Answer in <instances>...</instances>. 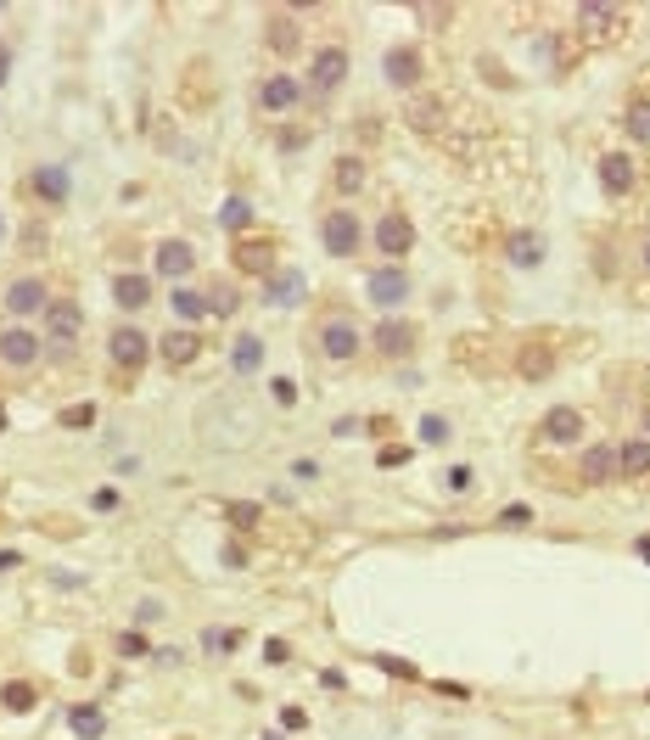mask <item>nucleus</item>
<instances>
[{"mask_svg": "<svg viewBox=\"0 0 650 740\" xmlns=\"http://www.w3.org/2000/svg\"><path fill=\"white\" fill-rule=\"evenodd\" d=\"M415 17H426V23H443V17H449V6H415Z\"/></svg>", "mask_w": 650, "mask_h": 740, "instance_id": "48", "label": "nucleus"}, {"mask_svg": "<svg viewBox=\"0 0 650 740\" xmlns=\"http://www.w3.org/2000/svg\"><path fill=\"white\" fill-rule=\"evenodd\" d=\"M617 477H628V483L650 477V438H628V443H617Z\"/></svg>", "mask_w": 650, "mask_h": 740, "instance_id": "20", "label": "nucleus"}, {"mask_svg": "<svg viewBox=\"0 0 650 740\" xmlns=\"http://www.w3.org/2000/svg\"><path fill=\"white\" fill-rule=\"evenodd\" d=\"M12 79V51H6V40H0V85Z\"/></svg>", "mask_w": 650, "mask_h": 740, "instance_id": "51", "label": "nucleus"}, {"mask_svg": "<svg viewBox=\"0 0 650 740\" xmlns=\"http://www.w3.org/2000/svg\"><path fill=\"white\" fill-rule=\"evenodd\" d=\"M40 354H45V342L34 337L29 326H12L6 337H0V365H12V370H29V365H40Z\"/></svg>", "mask_w": 650, "mask_h": 740, "instance_id": "9", "label": "nucleus"}, {"mask_svg": "<svg viewBox=\"0 0 650 740\" xmlns=\"http://www.w3.org/2000/svg\"><path fill=\"white\" fill-rule=\"evenodd\" d=\"M68 724H73V735H79V740H101V735H107V712L85 701V707L68 712Z\"/></svg>", "mask_w": 650, "mask_h": 740, "instance_id": "29", "label": "nucleus"}, {"mask_svg": "<svg viewBox=\"0 0 650 740\" xmlns=\"http://www.w3.org/2000/svg\"><path fill=\"white\" fill-rule=\"evenodd\" d=\"M382 668H387V673H398V679H415L410 662H393V656H382Z\"/></svg>", "mask_w": 650, "mask_h": 740, "instance_id": "49", "label": "nucleus"}, {"mask_svg": "<svg viewBox=\"0 0 650 740\" xmlns=\"http://www.w3.org/2000/svg\"><path fill=\"white\" fill-rule=\"evenodd\" d=\"M219 225H225L230 236H236V230H247V225H253V202H241V197H230L225 208H219Z\"/></svg>", "mask_w": 650, "mask_h": 740, "instance_id": "33", "label": "nucleus"}, {"mask_svg": "<svg viewBox=\"0 0 650 740\" xmlns=\"http://www.w3.org/2000/svg\"><path fill=\"white\" fill-rule=\"evenodd\" d=\"M107 354H113L118 370H141L146 359H152V337H146L141 326H118L113 337H107Z\"/></svg>", "mask_w": 650, "mask_h": 740, "instance_id": "3", "label": "nucleus"}, {"mask_svg": "<svg viewBox=\"0 0 650 740\" xmlns=\"http://www.w3.org/2000/svg\"><path fill=\"white\" fill-rule=\"evenodd\" d=\"M230 258H236V275H275V258H281V247L269 242V236H247V242L230 247Z\"/></svg>", "mask_w": 650, "mask_h": 740, "instance_id": "4", "label": "nucleus"}, {"mask_svg": "<svg viewBox=\"0 0 650 740\" xmlns=\"http://www.w3.org/2000/svg\"><path fill=\"white\" fill-rule=\"evenodd\" d=\"M421 443H449V421H443V415H426V421H421Z\"/></svg>", "mask_w": 650, "mask_h": 740, "instance_id": "40", "label": "nucleus"}, {"mask_svg": "<svg viewBox=\"0 0 650 740\" xmlns=\"http://www.w3.org/2000/svg\"><path fill=\"white\" fill-rule=\"evenodd\" d=\"M45 331H51V342H73L85 331V309L73 298H51L45 303Z\"/></svg>", "mask_w": 650, "mask_h": 740, "instance_id": "10", "label": "nucleus"}, {"mask_svg": "<svg viewBox=\"0 0 650 740\" xmlns=\"http://www.w3.org/2000/svg\"><path fill=\"white\" fill-rule=\"evenodd\" d=\"M269 309H297L303 303V275L297 270H281V275H269Z\"/></svg>", "mask_w": 650, "mask_h": 740, "instance_id": "25", "label": "nucleus"}, {"mask_svg": "<svg viewBox=\"0 0 650 740\" xmlns=\"http://www.w3.org/2000/svg\"><path fill=\"white\" fill-rule=\"evenodd\" d=\"M90 421H96V404H68V410L57 415V427H68V432H85Z\"/></svg>", "mask_w": 650, "mask_h": 740, "instance_id": "37", "label": "nucleus"}, {"mask_svg": "<svg viewBox=\"0 0 650 740\" xmlns=\"http://www.w3.org/2000/svg\"><path fill=\"white\" fill-rule=\"evenodd\" d=\"M208 292H213V298H208V314H230V309H236V292H230L225 281H219V286H208Z\"/></svg>", "mask_w": 650, "mask_h": 740, "instance_id": "39", "label": "nucleus"}, {"mask_svg": "<svg viewBox=\"0 0 650 740\" xmlns=\"http://www.w3.org/2000/svg\"><path fill=\"white\" fill-rule=\"evenodd\" d=\"M342 79H348V51H342V45L314 51V68H309V90H314V96H331Z\"/></svg>", "mask_w": 650, "mask_h": 740, "instance_id": "7", "label": "nucleus"}, {"mask_svg": "<svg viewBox=\"0 0 650 740\" xmlns=\"http://www.w3.org/2000/svg\"><path fill=\"white\" fill-rule=\"evenodd\" d=\"M639 421H645V427H650V410H645V415H639Z\"/></svg>", "mask_w": 650, "mask_h": 740, "instance_id": "55", "label": "nucleus"}, {"mask_svg": "<svg viewBox=\"0 0 650 740\" xmlns=\"http://www.w3.org/2000/svg\"><path fill=\"white\" fill-rule=\"evenodd\" d=\"M0 12H6V6H0Z\"/></svg>", "mask_w": 650, "mask_h": 740, "instance_id": "58", "label": "nucleus"}, {"mask_svg": "<svg viewBox=\"0 0 650 740\" xmlns=\"http://www.w3.org/2000/svg\"><path fill=\"white\" fill-rule=\"evenodd\" d=\"M264 662H275V668L292 662V645H286V640H264Z\"/></svg>", "mask_w": 650, "mask_h": 740, "instance_id": "42", "label": "nucleus"}, {"mask_svg": "<svg viewBox=\"0 0 650 740\" xmlns=\"http://www.w3.org/2000/svg\"><path fill=\"white\" fill-rule=\"evenodd\" d=\"M639 555H645V561H650V533H645V539H639Z\"/></svg>", "mask_w": 650, "mask_h": 740, "instance_id": "53", "label": "nucleus"}, {"mask_svg": "<svg viewBox=\"0 0 650 740\" xmlns=\"http://www.w3.org/2000/svg\"><path fill=\"white\" fill-rule=\"evenodd\" d=\"M90 505H96V511H118V494H113V488H96V494H90Z\"/></svg>", "mask_w": 650, "mask_h": 740, "instance_id": "46", "label": "nucleus"}, {"mask_svg": "<svg viewBox=\"0 0 650 740\" xmlns=\"http://www.w3.org/2000/svg\"><path fill=\"white\" fill-rule=\"evenodd\" d=\"M555 370V342L550 337H522V348H516V376L522 382H550Z\"/></svg>", "mask_w": 650, "mask_h": 740, "instance_id": "6", "label": "nucleus"}, {"mask_svg": "<svg viewBox=\"0 0 650 740\" xmlns=\"http://www.w3.org/2000/svg\"><path fill=\"white\" fill-rule=\"evenodd\" d=\"M404 460H410V449H398V443H387V449H382V466H404Z\"/></svg>", "mask_w": 650, "mask_h": 740, "instance_id": "47", "label": "nucleus"}, {"mask_svg": "<svg viewBox=\"0 0 650 740\" xmlns=\"http://www.w3.org/2000/svg\"><path fill=\"white\" fill-rule=\"evenodd\" d=\"M169 303H174V314H180V320H191V326H197L202 314H208V298H202V292H191V286H180Z\"/></svg>", "mask_w": 650, "mask_h": 740, "instance_id": "31", "label": "nucleus"}, {"mask_svg": "<svg viewBox=\"0 0 650 740\" xmlns=\"http://www.w3.org/2000/svg\"><path fill=\"white\" fill-rule=\"evenodd\" d=\"M297 96H303V85H297L292 73H269L264 85H258V107L264 113H292Z\"/></svg>", "mask_w": 650, "mask_h": 740, "instance_id": "13", "label": "nucleus"}, {"mask_svg": "<svg viewBox=\"0 0 650 740\" xmlns=\"http://www.w3.org/2000/svg\"><path fill=\"white\" fill-rule=\"evenodd\" d=\"M639 180V163L628 152H600V185H606L611 197H628Z\"/></svg>", "mask_w": 650, "mask_h": 740, "instance_id": "11", "label": "nucleus"}, {"mask_svg": "<svg viewBox=\"0 0 650 740\" xmlns=\"http://www.w3.org/2000/svg\"><path fill=\"white\" fill-rule=\"evenodd\" d=\"M583 483H617V443H594L583 449Z\"/></svg>", "mask_w": 650, "mask_h": 740, "instance_id": "18", "label": "nucleus"}, {"mask_svg": "<svg viewBox=\"0 0 650 740\" xmlns=\"http://www.w3.org/2000/svg\"><path fill=\"white\" fill-rule=\"evenodd\" d=\"M29 191L40 202H57V208H62V202H68V191H73V180H68V169H51V163H45V169L29 174Z\"/></svg>", "mask_w": 650, "mask_h": 740, "instance_id": "19", "label": "nucleus"}, {"mask_svg": "<svg viewBox=\"0 0 650 740\" xmlns=\"http://www.w3.org/2000/svg\"><path fill=\"white\" fill-rule=\"evenodd\" d=\"M376 247H382L387 258H404L415 247V225L404 214H382L376 219Z\"/></svg>", "mask_w": 650, "mask_h": 740, "instance_id": "14", "label": "nucleus"}, {"mask_svg": "<svg viewBox=\"0 0 650 740\" xmlns=\"http://www.w3.org/2000/svg\"><path fill=\"white\" fill-rule=\"evenodd\" d=\"M404 118H410V129H421V135H438V129H443V101L421 90V96H410Z\"/></svg>", "mask_w": 650, "mask_h": 740, "instance_id": "22", "label": "nucleus"}, {"mask_svg": "<svg viewBox=\"0 0 650 740\" xmlns=\"http://www.w3.org/2000/svg\"><path fill=\"white\" fill-rule=\"evenodd\" d=\"M0 701H6V712H29L34 707V684L29 679H12L6 690H0Z\"/></svg>", "mask_w": 650, "mask_h": 740, "instance_id": "36", "label": "nucleus"}, {"mask_svg": "<svg viewBox=\"0 0 650 740\" xmlns=\"http://www.w3.org/2000/svg\"><path fill=\"white\" fill-rule=\"evenodd\" d=\"M45 281H34V275H23V281L6 286V314H45Z\"/></svg>", "mask_w": 650, "mask_h": 740, "instance_id": "17", "label": "nucleus"}, {"mask_svg": "<svg viewBox=\"0 0 650 740\" xmlns=\"http://www.w3.org/2000/svg\"><path fill=\"white\" fill-rule=\"evenodd\" d=\"M415 342H421V331H415L410 320H382V326L370 331V348H376L382 359H410Z\"/></svg>", "mask_w": 650, "mask_h": 740, "instance_id": "5", "label": "nucleus"}, {"mask_svg": "<svg viewBox=\"0 0 650 740\" xmlns=\"http://www.w3.org/2000/svg\"><path fill=\"white\" fill-rule=\"evenodd\" d=\"M202 645H208L213 656H230V651H241V628H208Z\"/></svg>", "mask_w": 650, "mask_h": 740, "instance_id": "35", "label": "nucleus"}, {"mask_svg": "<svg viewBox=\"0 0 650 740\" xmlns=\"http://www.w3.org/2000/svg\"><path fill=\"white\" fill-rule=\"evenodd\" d=\"M578 23H583L589 40H594V34H617L622 29V6H594V0H589V6H578Z\"/></svg>", "mask_w": 650, "mask_h": 740, "instance_id": "27", "label": "nucleus"}, {"mask_svg": "<svg viewBox=\"0 0 650 740\" xmlns=\"http://www.w3.org/2000/svg\"><path fill=\"white\" fill-rule=\"evenodd\" d=\"M258 365H264V337L241 331V337L230 342V370H236V376H253Z\"/></svg>", "mask_w": 650, "mask_h": 740, "instance_id": "24", "label": "nucleus"}, {"mask_svg": "<svg viewBox=\"0 0 650 740\" xmlns=\"http://www.w3.org/2000/svg\"><path fill=\"white\" fill-rule=\"evenodd\" d=\"M499 522H505V527H527V522H533V505H505Z\"/></svg>", "mask_w": 650, "mask_h": 740, "instance_id": "41", "label": "nucleus"}, {"mask_svg": "<svg viewBox=\"0 0 650 740\" xmlns=\"http://www.w3.org/2000/svg\"><path fill=\"white\" fill-rule=\"evenodd\" d=\"M157 354H163V365L169 370H185V365H197V354H202V337L197 331H163V342H157Z\"/></svg>", "mask_w": 650, "mask_h": 740, "instance_id": "15", "label": "nucleus"}, {"mask_svg": "<svg viewBox=\"0 0 650 740\" xmlns=\"http://www.w3.org/2000/svg\"><path fill=\"white\" fill-rule=\"evenodd\" d=\"M281 724H286V729H303L309 718H303V707H286V712H281Z\"/></svg>", "mask_w": 650, "mask_h": 740, "instance_id": "50", "label": "nucleus"}, {"mask_svg": "<svg viewBox=\"0 0 650 740\" xmlns=\"http://www.w3.org/2000/svg\"><path fill=\"white\" fill-rule=\"evenodd\" d=\"M320 242H325V253H331V258H354L359 242H365V225H359L348 208H331V214L320 219Z\"/></svg>", "mask_w": 650, "mask_h": 740, "instance_id": "1", "label": "nucleus"}, {"mask_svg": "<svg viewBox=\"0 0 650 740\" xmlns=\"http://www.w3.org/2000/svg\"><path fill=\"white\" fill-rule=\"evenodd\" d=\"M269 393H275V404H281V410H286V404H297V387L286 382V376H281V382H269Z\"/></svg>", "mask_w": 650, "mask_h": 740, "instance_id": "44", "label": "nucleus"}, {"mask_svg": "<svg viewBox=\"0 0 650 740\" xmlns=\"http://www.w3.org/2000/svg\"><path fill=\"white\" fill-rule=\"evenodd\" d=\"M359 342H365V337H359V326L348 320V314H331V320H320V354H325V359H337V365H342V359L359 354Z\"/></svg>", "mask_w": 650, "mask_h": 740, "instance_id": "2", "label": "nucleus"}, {"mask_svg": "<svg viewBox=\"0 0 650 740\" xmlns=\"http://www.w3.org/2000/svg\"><path fill=\"white\" fill-rule=\"evenodd\" d=\"M264 45L275 51V57H292V51H297V17H292V12H275V17H269Z\"/></svg>", "mask_w": 650, "mask_h": 740, "instance_id": "26", "label": "nucleus"}, {"mask_svg": "<svg viewBox=\"0 0 650 740\" xmlns=\"http://www.w3.org/2000/svg\"><path fill=\"white\" fill-rule=\"evenodd\" d=\"M443 483H449L454 494H466V488H471V466H449V477H443Z\"/></svg>", "mask_w": 650, "mask_h": 740, "instance_id": "43", "label": "nucleus"}, {"mask_svg": "<svg viewBox=\"0 0 650 740\" xmlns=\"http://www.w3.org/2000/svg\"><path fill=\"white\" fill-rule=\"evenodd\" d=\"M538 438H544V443H578V438H583V410H572V404H555V410L538 421Z\"/></svg>", "mask_w": 650, "mask_h": 740, "instance_id": "12", "label": "nucleus"}, {"mask_svg": "<svg viewBox=\"0 0 650 740\" xmlns=\"http://www.w3.org/2000/svg\"><path fill=\"white\" fill-rule=\"evenodd\" d=\"M365 292H370V303H382V309H398V303L410 298L415 286H410V275L398 270V264H387V270H370V275H365Z\"/></svg>", "mask_w": 650, "mask_h": 740, "instance_id": "8", "label": "nucleus"}, {"mask_svg": "<svg viewBox=\"0 0 650 740\" xmlns=\"http://www.w3.org/2000/svg\"><path fill=\"white\" fill-rule=\"evenodd\" d=\"M382 68H387V85L415 90V79H421V51H415V45H393Z\"/></svg>", "mask_w": 650, "mask_h": 740, "instance_id": "16", "label": "nucleus"}, {"mask_svg": "<svg viewBox=\"0 0 650 740\" xmlns=\"http://www.w3.org/2000/svg\"><path fill=\"white\" fill-rule=\"evenodd\" d=\"M264 740H281V735H264Z\"/></svg>", "mask_w": 650, "mask_h": 740, "instance_id": "56", "label": "nucleus"}, {"mask_svg": "<svg viewBox=\"0 0 650 740\" xmlns=\"http://www.w3.org/2000/svg\"><path fill=\"white\" fill-rule=\"evenodd\" d=\"M17 561H23V555H17V550H0V572H12Z\"/></svg>", "mask_w": 650, "mask_h": 740, "instance_id": "52", "label": "nucleus"}, {"mask_svg": "<svg viewBox=\"0 0 650 740\" xmlns=\"http://www.w3.org/2000/svg\"><path fill=\"white\" fill-rule=\"evenodd\" d=\"M505 258L516 264V270H538V264H544V242H538L533 230H510V236H505Z\"/></svg>", "mask_w": 650, "mask_h": 740, "instance_id": "21", "label": "nucleus"}, {"mask_svg": "<svg viewBox=\"0 0 650 740\" xmlns=\"http://www.w3.org/2000/svg\"><path fill=\"white\" fill-rule=\"evenodd\" d=\"M365 180H370V169H365V157H337V191H365Z\"/></svg>", "mask_w": 650, "mask_h": 740, "instance_id": "30", "label": "nucleus"}, {"mask_svg": "<svg viewBox=\"0 0 650 740\" xmlns=\"http://www.w3.org/2000/svg\"><path fill=\"white\" fill-rule=\"evenodd\" d=\"M225 516H230V527H241V533H253V527L264 522V511H258L253 499H236V505H225Z\"/></svg>", "mask_w": 650, "mask_h": 740, "instance_id": "34", "label": "nucleus"}, {"mask_svg": "<svg viewBox=\"0 0 650 740\" xmlns=\"http://www.w3.org/2000/svg\"><path fill=\"white\" fill-rule=\"evenodd\" d=\"M157 617H163V606H157V600H141V606H135V623H157Z\"/></svg>", "mask_w": 650, "mask_h": 740, "instance_id": "45", "label": "nucleus"}, {"mask_svg": "<svg viewBox=\"0 0 650 740\" xmlns=\"http://www.w3.org/2000/svg\"><path fill=\"white\" fill-rule=\"evenodd\" d=\"M0 242H6V219H0Z\"/></svg>", "mask_w": 650, "mask_h": 740, "instance_id": "54", "label": "nucleus"}, {"mask_svg": "<svg viewBox=\"0 0 650 740\" xmlns=\"http://www.w3.org/2000/svg\"><path fill=\"white\" fill-rule=\"evenodd\" d=\"M622 129H628L639 146H650V101H634V107L622 113Z\"/></svg>", "mask_w": 650, "mask_h": 740, "instance_id": "32", "label": "nucleus"}, {"mask_svg": "<svg viewBox=\"0 0 650 740\" xmlns=\"http://www.w3.org/2000/svg\"><path fill=\"white\" fill-rule=\"evenodd\" d=\"M645 264H650V247H645Z\"/></svg>", "mask_w": 650, "mask_h": 740, "instance_id": "57", "label": "nucleus"}, {"mask_svg": "<svg viewBox=\"0 0 650 740\" xmlns=\"http://www.w3.org/2000/svg\"><path fill=\"white\" fill-rule=\"evenodd\" d=\"M191 264H197L191 242H163V247H157V275H169V281H185V275H191Z\"/></svg>", "mask_w": 650, "mask_h": 740, "instance_id": "23", "label": "nucleus"}, {"mask_svg": "<svg viewBox=\"0 0 650 740\" xmlns=\"http://www.w3.org/2000/svg\"><path fill=\"white\" fill-rule=\"evenodd\" d=\"M146 651H152V645H146V634H141V628L118 634V656H129V662H135V656H146Z\"/></svg>", "mask_w": 650, "mask_h": 740, "instance_id": "38", "label": "nucleus"}, {"mask_svg": "<svg viewBox=\"0 0 650 740\" xmlns=\"http://www.w3.org/2000/svg\"><path fill=\"white\" fill-rule=\"evenodd\" d=\"M113 298H118V309H146V303H152V281H146V275H118L113 281Z\"/></svg>", "mask_w": 650, "mask_h": 740, "instance_id": "28", "label": "nucleus"}]
</instances>
